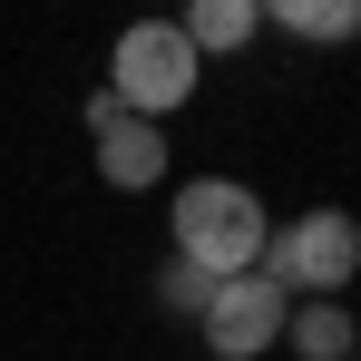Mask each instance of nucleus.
Listing matches in <instances>:
<instances>
[{"label":"nucleus","instance_id":"obj_7","mask_svg":"<svg viewBox=\"0 0 361 361\" xmlns=\"http://www.w3.org/2000/svg\"><path fill=\"white\" fill-rule=\"evenodd\" d=\"M176 30H185V49H195V59H215V49H244V39L264 30V0H195Z\"/></svg>","mask_w":361,"mask_h":361},{"label":"nucleus","instance_id":"obj_5","mask_svg":"<svg viewBox=\"0 0 361 361\" xmlns=\"http://www.w3.org/2000/svg\"><path fill=\"white\" fill-rule=\"evenodd\" d=\"M98 176L118 185V195H147V185H166V127L118 118L108 137H98Z\"/></svg>","mask_w":361,"mask_h":361},{"label":"nucleus","instance_id":"obj_6","mask_svg":"<svg viewBox=\"0 0 361 361\" xmlns=\"http://www.w3.org/2000/svg\"><path fill=\"white\" fill-rule=\"evenodd\" d=\"M283 332H293L302 361H352V352H361V322L342 312V293H332V302H293V312H283Z\"/></svg>","mask_w":361,"mask_h":361},{"label":"nucleus","instance_id":"obj_2","mask_svg":"<svg viewBox=\"0 0 361 361\" xmlns=\"http://www.w3.org/2000/svg\"><path fill=\"white\" fill-rule=\"evenodd\" d=\"M205 88V59L185 49V30L176 20H127L118 30V49H108V98H118L127 118H176L185 98Z\"/></svg>","mask_w":361,"mask_h":361},{"label":"nucleus","instance_id":"obj_10","mask_svg":"<svg viewBox=\"0 0 361 361\" xmlns=\"http://www.w3.org/2000/svg\"><path fill=\"white\" fill-rule=\"evenodd\" d=\"M352 361H361V352H352Z\"/></svg>","mask_w":361,"mask_h":361},{"label":"nucleus","instance_id":"obj_9","mask_svg":"<svg viewBox=\"0 0 361 361\" xmlns=\"http://www.w3.org/2000/svg\"><path fill=\"white\" fill-rule=\"evenodd\" d=\"M157 293H166V312H185V322H205V293H215V283H205L195 264H176V254H166V274H157Z\"/></svg>","mask_w":361,"mask_h":361},{"label":"nucleus","instance_id":"obj_8","mask_svg":"<svg viewBox=\"0 0 361 361\" xmlns=\"http://www.w3.org/2000/svg\"><path fill=\"white\" fill-rule=\"evenodd\" d=\"M264 20H283L293 39H361V0H264Z\"/></svg>","mask_w":361,"mask_h":361},{"label":"nucleus","instance_id":"obj_3","mask_svg":"<svg viewBox=\"0 0 361 361\" xmlns=\"http://www.w3.org/2000/svg\"><path fill=\"white\" fill-rule=\"evenodd\" d=\"M254 274H274V283H283V293H302V302H332V293L361 274V215L312 205V215H293V225H274Z\"/></svg>","mask_w":361,"mask_h":361},{"label":"nucleus","instance_id":"obj_4","mask_svg":"<svg viewBox=\"0 0 361 361\" xmlns=\"http://www.w3.org/2000/svg\"><path fill=\"white\" fill-rule=\"evenodd\" d=\"M283 312H293V293L274 283V274H235V283H215L205 293V352L215 361H254L283 342Z\"/></svg>","mask_w":361,"mask_h":361},{"label":"nucleus","instance_id":"obj_1","mask_svg":"<svg viewBox=\"0 0 361 361\" xmlns=\"http://www.w3.org/2000/svg\"><path fill=\"white\" fill-rule=\"evenodd\" d=\"M166 235H176V264H195L205 283H235L264 264V235H274V215H264V195L235 176H195L176 185V205H166Z\"/></svg>","mask_w":361,"mask_h":361}]
</instances>
